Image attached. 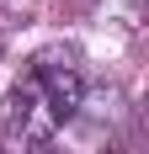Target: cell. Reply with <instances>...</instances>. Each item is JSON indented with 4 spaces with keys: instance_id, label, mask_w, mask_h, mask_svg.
Listing matches in <instances>:
<instances>
[{
    "instance_id": "cell-1",
    "label": "cell",
    "mask_w": 149,
    "mask_h": 154,
    "mask_svg": "<svg viewBox=\"0 0 149 154\" xmlns=\"http://www.w3.org/2000/svg\"><path fill=\"white\" fill-rule=\"evenodd\" d=\"M32 85H37L43 112L53 117V122H69L74 112H80V101H85V80H80V69H74L69 59H59V53H43V59H37Z\"/></svg>"
}]
</instances>
